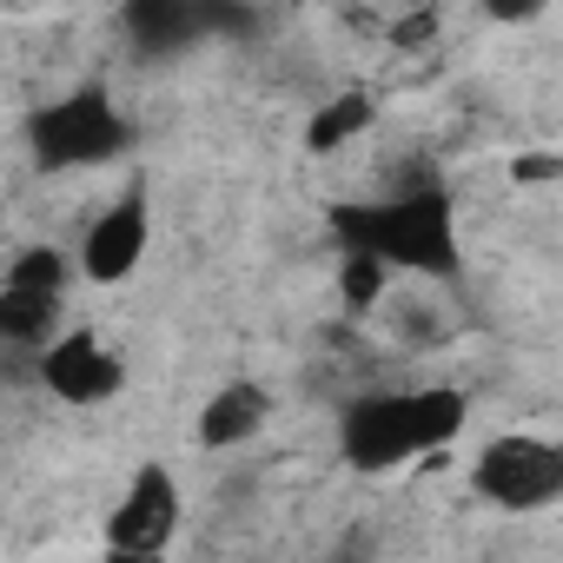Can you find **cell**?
<instances>
[{
	"label": "cell",
	"instance_id": "cell-1",
	"mask_svg": "<svg viewBox=\"0 0 563 563\" xmlns=\"http://www.w3.org/2000/svg\"><path fill=\"white\" fill-rule=\"evenodd\" d=\"M325 232L339 252H372L398 278H464V239H457V199L438 179V166H405L385 192H352L325 206Z\"/></svg>",
	"mask_w": 563,
	"mask_h": 563
},
{
	"label": "cell",
	"instance_id": "cell-2",
	"mask_svg": "<svg viewBox=\"0 0 563 563\" xmlns=\"http://www.w3.org/2000/svg\"><path fill=\"white\" fill-rule=\"evenodd\" d=\"M471 398L457 385H411V391H365L339 411V457L358 477H391L418 457H438L464 438Z\"/></svg>",
	"mask_w": 563,
	"mask_h": 563
},
{
	"label": "cell",
	"instance_id": "cell-3",
	"mask_svg": "<svg viewBox=\"0 0 563 563\" xmlns=\"http://www.w3.org/2000/svg\"><path fill=\"white\" fill-rule=\"evenodd\" d=\"M27 153L41 173H93L133 153V120L107 87H74L27 113Z\"/></svg>",
	"mask_w": 563,
	"mask_h": 563
},
{
	"label": "cell",
	"instance_id": "cell-4",
	"mask_svg": "<svg viewBox=\"0 0 563 563\" xmlns=\"http://www.w3.org/2000/svg\"><path fill=\"white\" fill-rule=\"evenodd\" d=\"M120 34L146 67L153 60L166 67V60H186L199 47L252 41L258 8L252 0H120Z\"/></svg>",
	"mask_w": 563,
	"mask_h": 563
},
{
	"label": "cell",
	"instance_id": "cell-5",
	"mask_svg": "<svg viewBox=\"0 0 563 563\" xmlns=\"http://www.w3.org/2000/svg\"><path fill=\"white\" fill-rule=\"evenodd\" d=\"M471 490L490 510H510V517L563 504V438H543V431L484 438L477 457H471Z\"/></svg>",
	"mask_w": 563,
	"mask_h": 563
},
{
	"label": "cell",
	"instance_id": "cell-6",
	"mask_svg": "<svg viewBox=\"0 0 563 563\" xmlns=\"http://www.w3.org/2000/svg\"><path fill=\"white\" fill-rule=\"evenodd\" d=\"M179 523H186V490L159 457H146L126 477L120 504L107 510V550L113 556H166L179 543Z\"/></svg>",
	"mask_w": 563,
	"mask_h": 563
},
{
	"label": "cell",
	"instance_id": "cell-7",
	"mask_svg": "<svg viewBox=\"0 0 563 563\" xmlns=\"http://www.w3.org/2000/svg\"><path fill=\"white\" fill-rule=\"evenodd\" d=\"M146 252H153V199H146V186H126L80 232V278L87 286H126L146 265Z\"/></svg>",
	"mask_w": 563,
	"mask_h": 563
},
{
	"label": "cell",
	"instance_id": "cell-8",
	"mask_svg": "<svg viewBox=\"0 0 563 563\" xmlns=\"http://www.w3.org/2000/svg\"><path fill=\"white\" fill-rule=\"evenodd\" d=\"M34 378H41L60 405L93 411V405H113V398L126 391V358H120L113 339H100L93 325H67V332L41 352Z\"/></svg>",
	"mask_w": 563,
	"mask_h": 563
},
{
	"label": "cell",
	"instance_id": "cell-9",
	"mask_svg": "<svg viewBox=\"0 0 563 563\" xmlns=\"http://www.w3.org/2000/svg\"><path fill=\"white\" fill-rule=\"evenodd\" d=\"M265 418H272V391L252 385V378H225V385L199 405L192 438H199L206 451H239V444H252V438L265 431Z\"/></svg>",
	"mask_w": 563,
	"mask_h": 563
},
{
	"label": "cell",
	"instance_id": "cell-10",
	"mask_svg": "<svg viewBox=\"0 0 563 563\" xmlns=\"http://www.w3.org/2000/svg\"><path fill=\"white\" fill-rule=\"evenodd\" d=\"M372 120H378L372 87H339V93H332V100H319V113L306 120V153L332 159V153H345L352 140H365V133H372Z\"/></svg>",
	"mask_w": 563,
	"mask_h": 563
},
{
	"label": "cell",
	"instance_id": "cell-11",
	"mask_svg": "<svg viewBox=\"0 0 563 563\" xmlns=\"http://www.w3.org/2000/svg\"><path fill=\"white\" fill-rule=\"evenodd\" d=\"M391 265L372 258V252H339V299H345V319H372V306L391 292Z\"/></svg>",
	"mask_w": 563,
	"mask_h": 563
},
{
	"label": "cell",
	"instance_id": "cell-12",
	"mask_svg": "<svg viewBox=\"0 0 563 563\" xmlns=\"http://www.w3.org/2000/svg\"><path fill=\"white\" fill-rule=\"evenodd\" d=\"M477 8H484V21H497V27H530L550 0H477Z\"/></svg>",
	"mask_w": 563,
	"mask_h": 563
},
{
	"label": "cell",
	"instance_id": "cell-13",
	"mask_svg": "<svg viewBox=\"0 0 563 563\" xmlns=\"http://www.w3.org/2000/svg\"><path fill=\"white\" fill-rule=\"evenodd\" d=\"M431 27H438V14H411V21L398 27V41H405V47H418V41H431Z\"/></svg>",
	"mask_w": 563,
	"mask_h": 563
},
{
	"label": "cell",
	"instance_id": "cell-14",
	"mask_svg": "<svg viewBox=\"0 0 563 563\" xmlns=\"http://www.w3.org/2000/svg\"><path fill=\"white\" fill-rule=\"evenodd\" d=\"M510 173H517V179H550V173H556V159H517Z\"/></svg>",
	"mask_w": 563,
	"mask_h": 563
}]
</instances>
